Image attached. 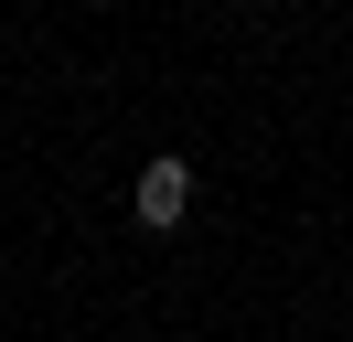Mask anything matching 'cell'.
I'll return each instance as SVG.
<instances>
[{
	"instance_id": "cell-1",
	"label": "cell",
	"mask_w": 353,
	"mask_h": 342,
	"mask_svg": "<svg viewBox=\"0 0 353 342\" xmlns=\"http://www.w3.org/2000/svg\"><path fill=\"white\" fill-rule=\"evenodd\" d=\"M139 225H182V214H193V161H172V150H161L150 171H139Z\"/></svg>"
}]
</instances>
